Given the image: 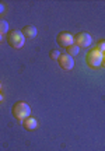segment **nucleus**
Segmentation results:
<instances>
[{
  "mask_svg": "<svg viewBox=\"0 0 105 151\" xmlns=\"http://www.w3.org/2000/svg\"><path fill=\"white\" fill-rule=\"evenodd\" d=\"M4 10H6V6L3 4V3H0V14H3V13H4Z\"/></svg>",
  "mask_w": 105,
  "mask_h": 151,
  "instance_id": "13",
  "label": "nucleus"
},
{
  "mask_svg": "<svg viewBox=\"0 0 105 151\" xmlns=\"http://www.w3.org/2000/svg\"><path fill=\"white\" fill-rule=\"evenodd\" d=\"M95 48H97V49H98V50L101 52V53L104 55V53H105V39L100 41V42L97 43V46H95Z\"/></svg>",
  "mask_w": 105,
  "mask_h": 151,
  "instance_id": "12",
  "label": "nucleus"
},
{
  "mask_svg": "<svg viewBox=\"0 0 105 151\" xmlns=\"http://www.w3.org/2000/svg\"><path fill=\"white\" fill-rule=\"evenodd\" d=\"M1 41H3V35L0 34V42H1Z\"/></svg>",
  "mask_w": 105,
  "mask_h": 151,
  "instance_id": "15",
  "label": "nucleus"
},
{
  "mask_svg": "<svg viewBox=\"0 0 105 151\" xmlns=\"http://www.w3.org/2000/svg\"><path fill=\"white\" fill-rule=\"evenodd\" d=\"M0 88H1V84H0Z\"/></svg>",
  "mask_w": 105,
  "mask_h": 151,
  "instance_id": "17",
  "label": "nucleus"
},
{
  "mask_svg": "<svg viewBox=\"0 0 105 151\" xmlns=\"http://www.w3.org/2000/svg\"><path fill=\"white\" fill-rule=\"evenodd\" d=\"M37 126H38V122H37V119L32 118V116H28L22 120V127L28 132H31V130H35L37 129Z\"/></svg>",
  "mask_w": 105,
  "mask_h": 151,
  "instance_id": "7",
  "label": "nucleus"
},
{
  "mask_svg": "<svg viewBox=\"0 0 105 151\" xmlns=\"http://www.w3.org/2000/svg\"><path fill=\"white\" fill-rule=\"evenodd\" d=\"M1 101H3V97H1V95H0V102H1Z\"/></svg>",
  "mask_w": 105,
  "mask_h": 151,
  "instance_id": "16",
  "label": "nucleus"
},
{
  "mask_svg": "<svg viewBox=\"0 0 105 151\" xmlns=\"http://www.w3.org/2000/svg\"><path fill=\"white\" fill-rule=\"evenodd\" d=\"M22 35H24V38L25 39H34V38L37 37V28L34 27V25H25V27L21 29Z\"/></svg>",
  "mask_w": 105,
  "mask_h": 151,
  "instance_id": "8",
  "label": "nucleus"
},
{
  "mask_svg": "<svg viewBox=\"0 0 105 151\" xmlns=\"http://www.w3.org/2000/svg\"><path fill=\"white\" fill-rule=\"evenodd\" d=\"M86 62H87V65H88L90 67L97 69V67H100L101 63H102V53H101L97 48L91 49V50H88L87 55H86Z\"/></svg>",
  "mask_w": 105,
  "mask_h": 151,
  "instance_id": "3",
  "label": "nucleus"
},
{
  "mask_svg": "<svg viewBox=\"0 0 105 151\" xmlns=\"http://www.w3.org/2000/svg\"><path fill=\"white\" fill-rule=\"evenodd\" d=\"M91 42H93V38L87 32H78L74 37V45H77L78 48H87L91 45Z\"/></svg>",
  "mask_w": 105,
  "mask_h": 151,
  "instance_id": "5",
  "label": "nucleus"
},
{
  "mask_svg": "<svg viewBox=\"0 0 105 151\" xmlns=\"http://www.w3.org/2000/svg\"><path fill=\"white\" fill-rule=\"evenodd\" d=\"M7 42H9V45L13 46V48L20 49L24 46L25 38H24L21 31H18V29H10V31L7 32Z\"/></svg>",
  "mask_w": 105,
  "mask_h": 151,
  "instance_id": "2",
  "label": "nucleus"
},
{
  "mask_svg": "<svg viewBox=\"0 0 105 151\" xmlns=\"http://www.w3.org/2000/svg\"><path fill=\"white\" fill-rule=\"evenodd\" d=\"M58 63L60 66V69H63V70H66V71L72 70L73 67H74V60H73V58L70 55H67V53H60L59 59H58Z\"/></svg>",
  "mask_w": 105,
  "mask_h": 151,
  "instance_id": "6",
  "label": "nucleus"
},
{
  "mask_svg": "<svg viewBox=\"0 0 105 151\" xmlns=\"http://www.w3.org/2000/svg\"><path fill=\"white\" fill-rule=\"evenodd\" d=\"M11 113L17 120H24L25 118L31 116V106L24 101H17L11 108Z\"/></svg>",
  "mask_w": 105,
  "mask_h": 151,
  "instance_id": "1",
  "label": "nucleus"
},
{
  "mask_svg": "<svg viewBox=\"0 0 105 151\" xmlns=\"http://www.w3.org/2000/svg\"><path fill=\"white\" fill-rule=\"evenodd\" d=\"M59 56H60V52H59V50H56V49H52V50L49 52V58H50V59L58 60V59H59Z\"/></svg>",
  "mask_w": 105,
  "mask_h": 151,
  "instance_id": "11",
  "label": "nucleus"
},
{
  "mask_svg": "<svg viewBox=\"0 0 105 151\" xmlns=\"http://www.w3.org/2000/svg\"><path fill=\"white\" fill-rule=\"evenodd\" d=\"M6 32H9V24L4 20H0V34L3 35Z\"/></svg>",
  "mask_w": 105,
  "mask_h": 151,
  "instance_id": "10",
  "label": "nucleus"
},
{
  "mask_svg": "<svg viewBox=\"0 0 105 151\" xmlns=\"http://www.w3.org/2000/svg\"><path fill=\"white\" fill-rule=\"evenodd\" d=\"M101 66H102V67H105V53L102 55V63H101Z\"/></svg>",
  "mask_w": 105,
  "mask_h": 151,
  "instance_id": "14",
  "label": "nucleus"
},
{
  "mask_svg": "<svg viewBox=\"0 0 105 151\" xmlns=\"http://www.w3.org/2000/svg\"><path fill=\"white\" fill-rule=\"evenodd\" d=\"M78 52H80V48H78L77 45H74V43L66 48V53H67V55H70L72 58H73V56H77Z\"/></svg>",
  "mask_w": 105,
  "mask_h": 151,
  "instance_id": "9",
  "label": "nucleus"
},
{
  "mask_svg": "<svg viewBox=\"0 0 105 151\" xmlns=\"http://www.w3.org/2000/svg\"><path fill=\"white\" fill-rule=\"evenodd\" d=\"M56 42L59 46L66 49L67 46H70L74 43V37H73L70 32H66V31H62V32L58 34V37H56Z\"/></svg>",
  "mask_w": 105,
  "mask_h": 151,
  "instance_id": "4",
  "label": "nucleus"
}]
</instances>
